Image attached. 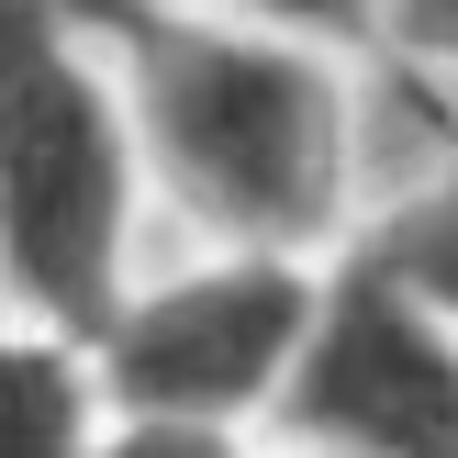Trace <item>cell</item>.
Returning <instances> with one entry per match:
<instances>
[{
    "label": "cell",
    "mask_w": 458,
    "mask_h": 458,
    "mask_svg": "<svg viewBox=\"0 0 458 458\" xmlns=\"http://www.w3.org/2000/svg\"><path fill=\"white\" fill-rule=\"evenodd\" d=\"M101 22L112 67L134 89V134L168 201L213 246H313L347 235V79L335 45L280 34L246 12H134V0H79Z\"/></svg>",
    "instance_id": "6da1fadb"
},
{
    "label": "cell",
    "mask_w": 458,
    "mask_h": 458,
    "mask_svg": "<svg viewBox=\"0 0 458 458\" xmlns=\"http://www.w3.org/2000/svg\"><path fill=\"white\" fill-rule=\"evenodd\" d=\"M146 134L79 0H0V268L12 313L101 335L134 291Z\"/></svg>",
    "instance_id": "7a4b0ae2"
},
{
    "label": "cell",
    "mask_w": 458,
    "mask_h": 458,
    "mask_svg": "<svg viewBox=\"0 0 458 458\" xmlns=\"http://www.w3.org/2000/svg\"><path fill=\"white\" fill-rule=\"evenodd\" d=\"M313 302H325V268L291 258V246H224L179 280H146L89 335L101 403L112 414H201V425L280 414V380L313 335Z\"/></svg>",
    "instance_id": "3957f363"
},
{
    "label": "cell",
    "mask_w": 458,
    "mask_h": 458,
    "mask_svg": "<svg viewBox=\"0 0 458 458\" xmlns=\"http://www.w3.org/2000/svg\"><path fill=\"white\" fill-rule=\"evenodd\" d=\"M280 437L358 458H458V313L425 302L392 258L347 246L280 380Z\"/></svg>",
    "instance_id": "277c9868"
},
{
    "label": "cell",
    "mask_w": 458,
    "mask_h": 458,
    "mask_svg": "<svg viewBox=\"0 0 458 458\" xmlns=\"http://www.w3.org/2000/svg\"><path fill=\"white\" fill-rule=\"evenodd\" d=\"M101 358L67 325H0V458H89L101 437Z\"/></svg>",
    "instance_id": "5b68a950"
},
{
    "label": "cell",
    "mask_w": 458,
    "mask_h": 458,
    "mask_svg": "<svg viewBox=\"0 0 458 458\" xmlns=\"http://www.w3.org/2000/svg\"><path fill=\"white\" fill-rule=\"evenodd\" d=\"M358 246H369V258H392L403 280L425 291V302H447V313H458V146H447V157H437V168H425L414 191H403L392 213L358 235Z\"/></svg>",
    "instance_id": "8992f818"
},
{
    "label": "cell",
    "mask_w": 458,
    "mask_h": 458,
    "mask_svg": "<svg viewBox=\"0 0 458 458\" xmlns=\"http://www.w3.org/2000/svg\"><path fill=\"white\" fill-rule=\"evenodd\" d=\"M89 458H246L235 425H201V414H112Z\"/></svg>",
    "instance_id": "52a82bcc"
},
{
    "label": "cell",
    "mask_w": 458,
    "mask_h": 458,
    "mask_svg": "<svg viewBox=\"0 0 458 458\" xmlns=\"http://www.w3.org/2000/svg\"><path fill=\"white\" fill-rule=\"evenodd\" d=\"M246 22H280V34H313V45H380V0H224Z\"/></svg>",
    "instance_id": "ba28073f"
},
{
    "label": "cell",
    "mask_w": 458,
    "mask_h": 458,
    "mask_svg": "<svg viewBox=\"0 0 458 458\" xmlns=\"http://www.w3.org/2000/svg\"><path fill=\"white\" fill-rule=\"evenodd\" d=\"M380 45L414 67H458V0H380Z\"/></svg>",
    "instance_id": "9c48e42d"
},
{
    "label": "cell",
    "mask_w": 458,
    "mask_h": 458,
    "mask_svg": "<svg viewBox=\"0 0 458 458\" xmlns=\"http://www.w3.org/2000/svg\"><path fill=\"white\" fill-rule=\"evenodd\" d=\"M302 458H358V447H302Z\"/></svg>",
    "instance_id": "30bf717a"
},
{
    "label": "cell",
    "mask_w": 458,
    "mask_h": 458,
    "mask_svg": "<svg viewBox=\"0 0 458 458\" xmlns=\"http://www.w3.org/2000/svg\"><path fill=\"white\" fill-rule=\"evenodd\" d=\"M0 313H12V268H0Z\"/></svg>",
    "instance_id": "8fae6325"
}]
</instances>
